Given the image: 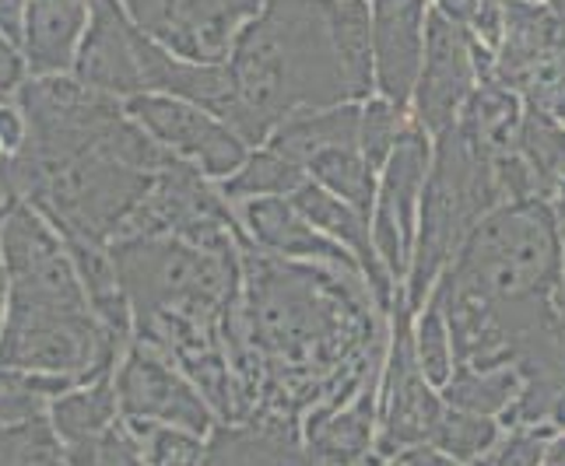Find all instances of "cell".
Instances as JSON below:
<instances>
[{"label": "cell", "mask_w": 565, "mask_h": 466, "mask_svg": "<svg viewBox=\"0 0 565 466\" xmlns=\"http://www.w3.org/2000/svg\"><path fill=\"white\" fill-rule=\"evenodd\" d=\"M338 0H264L228 53L243 99L270 127L302 109L359 102L334 32Z\"/></svg>", "instance_id": "obj_1"}, {"label": "cell", "mask_w": 565, "mask_h": 466, "mask_svg": "<svg viewBox=\"0 0 565 466\" xmlns=\"http://www.w3.org/2000/svg\"><path fill=\"white\" fill-rule=\"evenodd\" d=\"M4 252L14 278L11 326L0 344V365L82 368L103 340L85 316L82 291L61 249L29 210H14L4 225Z\"/></svg>", "instance_id": "obj_2"}, {"label": "cell", "mask_w": 565, "mask_h": 466, "mask_svg": "<svg viewBox=\"0 0 565 466\" xmlns=\"http://www.w3.org/2000/svg\"><path fill=\"white\" fill-rule=\"evenodd\" d=\"M499 197L502 189L495 159L467 141L460 127L436 133V165L422 189V231L415 246L407 308H422L425 291L436 281L443 263L457 257L467 236L484 218V210Z\"/></svg>", "instance_id": "obj_3"}, {"label": "cell", "mask_w": 565, "mask_h": 466, "mask_svg": "<svg viewBox=\"0 0 565 466\" xmlns=\"http://www.w3.org/2000/svg\"><path fill=\"white\" fill-rule=\"evenodd\" d=\"M495 61L484 50L481 39H475L454 18H446L439 8L428 11L425 29V61L415 85V112L418 127L428 133H443L457 127L467 99L475 95L481 74H492Z\"/></svg>", "instance_id": "obj_4"}, {"label": "cell", "mask_w": 565, "mask_h": 466, "mask_svg": "<svg viewBox=\"0 0 565 466\" xmlns=\"http://www.w3.org/2000/svg\"><path fill=\"white\" fill-rule=\"evenodd\" d=\"M130 22L190 64H225L264 0H124Z\"/></svg>", "instance_id": "obj_5"}, {"label": "cell", "mask_w": 565, "mask_h": 466, "mask_svg": "<svg viewBox=\"0 0 565 466\" xmlns=\"http://www.w3.org/2000/svg\"><path fill=\"white\" fill-rule=\"evenodd\" d=\"M127 112L145 123L166 148L201 162L211 176H232L246 162V144L225 120L177 95H134Z\"/></svg>", "instance_id": "obj_6"}, {"label": "cell", "mask_w": 565, "mask_h": 466, "mask_svg": "<svg viewBox=\"0 0 565 466\" xmlns=\"http://www.w3.org/2000/svg\"><path fill=\"white\" fill-rule=\"evenodd\" d=\"M428 180V138L425 127H407L397 148L383 165V183L376 193L373 242L390 274H404L415 249V207Z\"/></svg>", "instance_id": "obj_7"}, {"label": "cell", "mask_w": 565, "mask_h": 466, "mask_svg": "<svg viewBox=\"0 0 565 466\" xmlns=\"http://www.w3.org/2000/svg\"><path fill=\"white\" fill-rule=\"evenodd\" d=\"M428 0H373V71L376 88L394 106L415 99L425 61Z\"/></svg>", "instance_id": "obj_8"}, {"label": "cell", "mask_w": 565, "mask_h": 466, "mask_svg": "<svg viewBox=\"0 0 565 466\" xmlns=\"http://www.w3.org/2000/svg\"><path fill=\"white\" fill-rule=\"evenodd\" d=\"M77 82L99 91L141 95L138 25L116 0H92V25L77 53Z\"/></svg>", "instance_id": "obj_9"}, {"label": "cell", "mask_w": 565, "mask_h": 466, "mask_svg": "<svg viewBox=\"0 0 565 466\" xmlns=\"http://www.w3.org/2000/svg\"><path fill=\"white\" fill-rule=\"evenodd\" d=\"M291 204H296L299 215L313 228H320L323 236H330L334 242H341L355 252L362 274L369 278V284H373L376 299L386 305L390 302V274H386V263L376 252V242L369 239V218L362 215V210H355L348 201H341L338 193H330L327 186L309 183V180L291 193Z\"/></svg>", "instance_id": "obj_10"}, {"label": "cell", "mask_w": 565, "mask_h": 466, "mask_svg": "<svg viewBox=\"0 0 565 466\" xmlns=\"http://www.w3.org/2000/svg\"><path fill=\"white\" fill-rule=\"evenodd\" d=\"M246 221L253 228V236H257L267 249L285 252V257H317V260L341 263L348 270H362L352 249L334 242L330 236H323L320 228L309 225L291 201L264 197L257 204H249Z\"/></svg>", "instance_id": "obj_11"}, {"label": "cell", "mask_w": 565, "mask_h": 466, "mask_svg": "<svg viewBox=\"0 0 565 466\" xmlns=\"http://www.w3.org/2000/svg\"><path fill=\"white\" fill-rule=\"evenodd\" d=\"M359 120L362 109L355 102L291 112L270 130L267 148L299 165H309L327 148H359Z\"/></svg>", "instance_id": "obj_12"}, {"label": "cell", "mask_w": 565, "mask_h": 466, "mask_svg": "<svg viewBox=\"0 0 565 466\" xmlns=\"http://www.w3.org/2000/svg\"><path fill=\"white\" fill-rule=\"evenodd\" d=\"M124 403L134 414H159L169 421H186L190 429H204L207 424L204 407L193 400V393L148 355H134V361L127 365Z\"/></svg>", "instance_id": "obj_13"}, {"label": "cell", "mask_w": 565, "mask_h": 466, "mask_svg": "<svg viewBox=\"0 0 565 466\" xmlns=\"http://www.w3.org/2000/svg\"><path fill=\"white\" fill-rule=\"evenodd\" d=\"M92 0H32L29 64L35 74H56L74 64L77 32L85 29Z\"/></svg>", "instance_id": "obj_14"}, {"label": "cell", "mask_w": 565, "mask_h": 466, "mask_svg": "<svg viewBox=\"0 0 565 466\" xmlns=\"http://www.w3.org/2000/svg\"><path fill=\"white\" fill-rule=\"evenodd\" d=\"M306 169L313 172V180L320 186L338 193L341 201L362 210L365 218H369V210H376V193H380L376 169L365 162V154L359 148H327Z\"/></svg>", "instance_id": "obj_15"}, {"label": "cell", "mask_w": 565, "mask_h": 466, "mask_svg": "<svg viewBox=\"0 0 565 466\" xmlns=\"http://www.w3.org/2000/svg\"><path fill=\"white\" fill-rule=\"evenodd\" d=\"M443 397L457 411L471 414H492L502 411L520 390L516 368H489V372H475V368H460V372L443 386Z\"/></svg>", "instance_id": "obj_16"}, {"label": "cell", "mask_w": 565, "mask_h": 466, "mask_svg": "<svg viewBox=\"0 0 565 466\" xmlns=\"http://www.w3.org/2000/svg\"><path fill=\"white\" fill-rule=\"evenodd\" d=\"M302 169L306 165L267 148L246 159L236 176H228L225 193L228 197H285V193H296L306 183Z\"/></svg>", "instance_id": "obj_17"}, {"label": "cell", "mask_w": 565, "mask_h": 466, "mask_svg": "<svg viewBox=\"0 0 565 466\" xmlns=\"http://www.w3.org/2000/svg\"><path fill=\"white\" fill-rule=\"evenodd\" d=\"M492 442H495V424L484 414H471V411H443L433 435L436 449H443L454 459H475Z\"/></svg>", "instance_id": "obj_18"}, {"label": "cell", "mask_w": 565, "mask_h": 466, "mask_svg": "<svg viewBox=\"0 0 565 466\" xmlns=\"http://www.w3.org/2000/svg\"><path fill=\"white\" fill-rule=\"evenodd\" d=\"M404 109L394 106L390 99H369V106L362 109V120H359V151L365 154V162L373 169H383L390 151L397 148L401 133H404Z\"/></svg>", "instance_id": "obj_19"}, {"label": "cell", "mask_w": 565, "mask_h": 466, "mask_svg": "<svg viewBox=\"0 0 565 466\" xmlns=\"http://www.w3.org/2000/svg\"><path fill=\"white\" fill-rule=\"evenodd\" d=\"M415 355L422 365V376L436 386L450 382V365H454V340H450V323H446V313L439 299L425 308V319L418 326L415 337Z\"/></svg>", "instance_id": "obj_20"}, {"label": "cell", "mask_w": 565, "mask_h": 466, "mask_svg": "<svg viewBox=\"0 0 565 466\" xmlns=\"http://www.w3.org/2000/svg\"><path fill=\"white\" fill-rule=\"evenodd\" d=\"M436 8L454 18L457 25H463L475 39H481L484 46L499 50L502 29H505V8L502 0H436Z\"/></svg>", "instance_id": "obj_21"}, {"label": "cell", "mask_w": 565, "mask_h": 466, "mask_svg": "<svg viewBox=\"0 0 565 466\" xmlns=\"http://www.w3.org/2000/svg\"><path fill=\"white\" fill-rule=\"evenodd\" d=\"M109 414V386L103 382L99 390L82 393V397H71L56 407V418H61V429L71 438H88Z\"/></svg>", "instance_id": "obj_22"}, {"label": "cell", "mask_w": 565, "mask_h": 466, "mask_svg": "<svg viewBox=\"0 0 565 466\" xmlns=\"http://www.w3.org/2000/svg\"><path fill=\"white\" fill-rule=\"evenodd\" d=\"M61 382H43V379H22V376H0V418H29L35 414V403L50 390H64Z\"/></svg>", "instance_id": "obj_23"}, {"label": "cell", "mask_w": 565, "mask_h": 466, "mask_svg": "<svg viewBox=\"0 0 565 466\" xmlns=\"http://www.w3.org/2000/svg\"><path fill=\"white\" fill-rule=\"evenodd\" d=\"M544 459V449L537 438L527 435H513L502 449L489 459V466H537Z\"/></svg>", "instance_id": "obj_24"}, {"label": "cell", "mask_w": 565, "mask_h": 466, "mask_svg": "<svg viewBox=\"0 0 565 466\" xmlns=\"http://www.w3.org/2000/svg\"><path fill=\"white\" fill-rule=\"evenodd\" d=\"M18 77H22V61H18V53L0 39V99L18 85Z\"/></svg>", "instance_id": "obj_25"}, {"label": "cell", "mask_w": 565, "mask_h": 466, "mask_svg": "<svg viewBox=\"0 0 565 466\" xmlns=\"http://www.w3.org/2000/svg\"><path fill=\"white\" fill-rule=\"evenodd\" d=\"M0 29L8 32L11 43L22 39V0H0Z\"/></svg>", "instance_id": "obj_26"}, {"label": "cell", "mask_w": 565, "mask_h": 466, "mask_svg": "<svg viewBox=\"0 0 565 466\" xmlns=\"http://www.w3.org/2000/svg\"><path fill=\"white\" fill-rule=\"evenodd\" d=\"M99 466H138L130 456V445L120 435H109L106 438V449H103V463Z\"/></svg>", "instance_id": "obj_27"}, {"label": "cell", "mask_w": 565, "mask_h": 466, "mask_svg": "<svg viewBox=\"0 0 565 466\" xmlns=\"http://www.w3.org/2000/svg\"><path fill=\"white\" fill-rule=\"evenodd\" d=\"M0 141H4L8 148H14L18 141H22V127H18V116L11 109H0Z\"/></svg>", "instance_id": "obj_28"}, {"label": "cell", "mask_w": 565, "mask_h": 466, "mask_svg": "<svg viewBox=\"0 0 565 466\" xmlns=\"http://www.w3.org/2000/svg\"><path fill=\"white\" fill-rule=\"evenodd\" d=\"M404 463L407 466H457L454 459H446V456H439L433 449H412V453L404 456Z\"/></svg>", "instance_id": "obj_29"}, {"label": "cell", "mask_w": 565, "mask_h": 466, "mask_svg": "<svg viewBox=\"0 0 565 466\" xmlns=\"http://www.w3.org/2000/svg\"><path fill=\"white\" fill-rule=\"evenodd\" d=\"M558 236H562V267H565V197H562V204H558ZM562 313H565V284H562Z\"/></svg>", "instance_id": "obj_30"}, {"label": "cell", "mask_w": 565, "mask_h": 466, "mask_svg": "<svg viewBox=\"0 0 565 466\" xmlns=\"http://www.w3.org/2000/svg\"><path fill=\"white\" fill-rule=\"evenodd\" d=\"M548 466H565V438H558L548 449Z\"/></svg>", "instance_id": "obj_31"}, {"label": "cell", "mask_w": 565, "mask_h": 466, "mask_svg": "<svg viewBox=\"0 0 565 466\" xmlns=\"http://www.w3.org/2000/svg\"><path fill=\"white\" fill-rule=\"evenodd\" d=\"M548 418H552L555 424H565V390L555 397V403H552V414H548Z\"/></svg>", "instance_id": "obj_32"}, {"label": "cell", "mask_w": 565, "mask_h": 466, "mask_svg": "<svg viewBox=\"0 0 565 466\" xmlns=\"http://www.w3.org/2000/svg\"><path fill=\"white\" fill-rule=\"evenodd\" d=\"M516 4H544V0H502V8H516Z\"/></svg>", "instance_id": "obj_33"}, {"label": "cell", "mask_w": 565, "mask_h": 466, "mask_svg": "<svg viewBox=\"0 0 565 466\" xmlns=\"http://www.w3.org/2000/svg\"><path fill=\"white\" fill-rule=\"evenodd\" d=\"M8 204V186H4V176H0V207Z\"/></svg>", "instance_id": "obj_34"}, {"label": "cell", "mask_w": 565, "mask_h": 466, "mask_svg": "<svg viewBox=\"0 0 565 466\" xmlns=\"http://www.w3.org/2000/svg\"><path fill=\"white\" fill-rule=\"evenodd\" d=\"M0 295H4V281H0Z\"/></svg>", "instance_id": "obj_35"}]
</instances>
